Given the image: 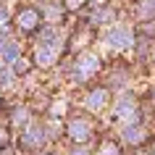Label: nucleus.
Masks as SVG:
<instances>
[{"label": "nucleus", "instance_id": "6e6552de", "mask_svg": "<svg viewBox=\"0 0 155 155\" xmlns=\"http://www.w3.org/2000/svg\"><path fill=\"white\" fill-rule=\"evenodd\" d=\"M0 53H3V58H5V61H13V58L18 55V48L13 45V42H5V45L0 42Z\"/></svg>", "mask_w": 155, "mask_h": 155}, {"label": "nucleus", "instance_id": "9b49d317", "mask_svg": "<svg viewBox=\"0 0 155 155\" xmlns=\"http://www.w3.org/2000/svg\"><path fill=\"white\" fill-rule=\"evenodd\" d=\"M145 16H155V0H145Z\"/></svg>", "mask_w": 155, "mask_h": 155}, {"label": "nucleus", "instance_id": "9d476101", "mask_svg": "<svg viewBox=\"0 0 155 155\" xmlns=\"http://www.w3.org/2000/svg\"><path fill=\"white\" fill-rule=\"evenodd\" d=\"M124 137L129 139V142H139V139H142V131H139L137 126H131V129H126V131H124Z\"/></svg>", "mask_w": 155, "mask_h": 155}, {"label": "nucleus", "instance_id": "1a4fd4ad", "mask_svg": "<svg viewBox=\"0 0 155 155\" xmlns=\"http://www.w3.org/2000/svg\"><path fill=\"white\" fill-rule=\"evenodd\" d=\"M95 66H97L95 55H82V61H79V68H82L84 74H92V71H95Z\"/></svg>", "mask_w": 155, "mask_h": 155}, {"label": "nucleus", "instance_id": "f03ea898", "mask_svg": "<svg viewBox=\"0 0 155 155\" xmlns=\"http://www.w3.org/2000/svg\"><path fill=\"white\" fill-rule=\"evenodd\" d=\"M68 134H71L74 139H87V137H90V124L71 121V124H68Z\"/></svg>", "mask_w": 155, "mask_h": 155}, {"label": "nucleus", "instance_id": "0eeeda50", "mask_svg": "<svg viewBox=\"0 0 155 155\" xmlns=\"http://www.w3.org/2000/svg\"><path fill=\"white\" fill-rule=\"evenodd\" d=\"M34 21H37V13H34V11H24V13L18 16V24H21V29H32Z\"/></svg>", "mask_w": 155, "mask_h": 155}, {"label": "nucleus", "instance_id": "423d86ee", "mask_svg": "<svg viewBox=\"0 0 155 155\" xmlns=\"http://www.w3.org/2000/svg\"><path fill=\"white\" fill-rule=\"evenodd\" d=\"M105 100H108V92H105V90L92 92V95H90V108H95V110H97V108H103V103H105Z\"/></svg>", "mask_w": 155, "mask_h": 155}, {"label": "nucleus", "instance_id": "2eb2a0df", "mask_svg": "<svg viewBox=\"0 0 155 155\" xmlns=\"http://www.w3.org/2000/svg\"><path fill=\"white\" fill-rule=\"evenodd\" d=\"M79 3H82V0H71V5H79Z\"/></svg>", "mask_w": 155, "mask_h": 155}, {"label": "nucleus", "instance_id": "f257e3e1", "mask_svg": "<svg viewBox=\"0 0 155 155\" xmlns=\"http://www.w3.org/2000/svg\"><path fill=\"white\" fill-rule=\"evenodd\" d=\"M105 42L110 48H126V45H131V34L126 29H121V26H116V29H110L105 34Z\"/></svg>", "mask_w": 155, "mask_h": 155}, {"label": "nucleus", "instance_id": "39448f33", "mask_svg": "<svg viewBox=\"0 0 155 155\" xmlns=\"http://www.w3.org/2000/svg\"><path fill=\"white\" fill-rule=\"evenodd\" d=\"M118 116H124V118H131L134 116V103L129 97H121V103H118Z\"/></svg>", "mask_w": 155, "mask_h": 155}, {"label": "nucleus", "instance_id": "20e7f679", "mask_svg": "<svg viewBox=\"0 0 155 155\" xmlns=\"http://www.w3.org/2000/svg\"><path fill=\"white\" fill-rule=\"evenodd\" d=\"M42 137H45V134H42V129H40V126H32V129H29V131L24 134V142H26V145H40V142H42Z\"/></svg>", "mask_w": 155, "mask_h": 155}, {"label": "nucleus", "instance_id": "ddd939ff", "mask_svg": "<svg viewBox=\"0 0 155 155\" xmlns=\"http://www.w3.org/2000/svg\"><path fill=\"white\" fill-rule=\"evenodd\" d=\"M0 84H8V68L0 66Z\"/></svg>", "mask_w": 155, "mask_h": 155}, {"label": "nucleus", "instance_id": "7ed1b4c3", "mask_svg": "<svg viewBox=\"0 0 155 155\" xmlns=\"http://www.w3.org/2000/svg\"><path fill=\"white\" fill-rule=\"evenodd\" d=\"M55 48H58V45H48V42H42V48L37 50V61H40V63H50L53 55H55Z\"/></svg>", "mask_w": 155, "mask_h": 155}, {"label": "nucleus", "instance_id": "f8f14e48", "mask_svg": "<svg viewBox=\"0 0 155 155\" xmlns=\"http://www.w3.org/2000/svg\"><path fill=\"white\" fill-rule=\"evenodd\" d=\"M110 18V11H100V13H95V21H108Z\"/></svg>", "mask_w": 155, "mask_h": 155}, {"label": "nucleus", "instance_id": "4468645a", "mask_svg": "<svg viewBox=\"0 0 155 155\" xmlns=\"http://www.w3.org/2000/svg\"><path fill=\"white\" fill-rule=\"evenodd\" d=\"M103 155H116V147L113 145H105V147H103Z\"/></svg>", "mask_w": 155, "mask_h": 155}]
</instances>
